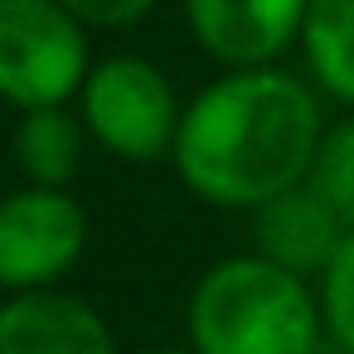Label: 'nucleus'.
Here are the masks:
<instances>
[{
  "label": "nucleus",
  "mask_w": 354,
  "mask_h": 354,
  "mask_svg": "<svg viewBox=\"0 0 354 354\" xmlns=\"http://www.w3.org/2000/svg\"><path fill=\"white\" fill-rule=\"evenodd\" d=\"M320 325L306 277L257 252L214 262L189 296V344L199 354H315Z\"/></svg>",
  "instance_id": "f03ea898"
},
{
  "label": "nucleus",
  "mask_w": 354,
  "mask_h": 354,
  "mask_svg": "<svg viewBox=\"0 0 354 354\" xmlns=\"http://www.w3.org/2000/svg\"><path fill=\"white\" fill-rule=\"evenodd\" d=\"M68 15H78L83 25H97V30H122V25H136L141 15H151L156 0H59Z\"/></svg>",
  "instance_id": "ddd939ff"
},
{
  "label": "nucleus",
  "mask_w": 354,
  "mask_h": 354,
  "mask_svg": "<svg viewBox=\"0 0 354 354\" xmlns=\"http://www.w3.org/2000/svg\"><path fill=\"white\" fill-rule=\"evenodd\" d=\"M301 49L315 83L354 107V0H310Z\"/></svg>",
  "instance_id": "9d476101"
},
{
  "label": "nucleus",
  "mask_w": 354,
  "mask_h": 354,
  "mask_svg": "<svg viewBox=\"0 0 354 354\" xmlns=\"http://www.w3.org/2000/svg\"><path fill=\"white\" fill-rule=\"evenodd\" d=\"M320 315H325V330L354 354V228L344 233L330 267L320 272Z\"/></svg>",
  "instance_id": "f8f14e48"
},
{
  "label": "nucleus",
  "mask_w": 354,
  "mask_h": 354,
  "mask_svg": "<svg viewBox=\"0 0 354 354\" xmlns=\"http://www.w3.org/2000/svg\"><path fill=\"white\" fill-rule=\"evenodd\" d=\"M83 127L88 136L112 151L117 160H131V165H146V160H160V156H175V141H180V97L170 88V78L136 59V54H112L102 64H93L83 93Z\"/></svg>",
  "instance_id": "20e7f679"
},
{
  "label": "nucleus",
  "mask_w": 354,
  "mask_h": 354,
  "mask_svg": "<svg viewBox=\"0 0 354 354\" xmlns=\"http://www.w3.org/2000/svg\"><path fill=\"white\" fill-rule=\"evenodd\" d=\"M88 35L59 0H0V97L20 112L68 107L83 93Z\"/></svg>",
  "instance_id": "7ed1b4c3"
},
{
  "label": "nucleus",
  "mask_w": 354,
  "mask_h": 354,
  "mask_svg": "<svg viewBox=\"0 0 354 354\" xmlns=\"http://www.w3.org/2000/svg\"><path fill=\"white\" fill-rule=\"evenodd\" d=\"M344 233L349 228L339 223V214L310 185H296V189L267 199L262 209H252L257 257H267L296 277H320L330 267V257L339 252Z\"/></svg>",
  "instance_id": "6e6552de"
},
{
  "label": "nucleus",
  "mask_w": 354,
  "mask_h": 354,
  "mask_svg": "<svg viewBox=\"0 0 354 354\" xmlns=\"http://www.w3.org/2000/svg\"><path fill=\"white\" fill-rule=\"evenodd\" d=\"M0 354H117V339L83 296L39 286L0 306Z\"/></svg>",
  "instance_id": "0eeeda50"
},
{
  "label": "nucleus",
  "mask_w": 354,
  "mask_h": 354,
  "mask_svg": "<svg viewBox=\"0 0 354 354\" xmlns=\"http://www.w3.org/2000/svg\"><path fill=\"white\" fill-rule=\"evenodd\" d=\"M88 243V214L68 189L25 185L0 199V286L39 291L54 286Z\"/></svg>",
  "instance_id": "39448f33"
},
{
  "label": "nucleus",
  "mask_w": 354,
  "mask_h": 354,
  "mask_svg": "<svg viewBox=\"0 0 354 354\" xmlns=\"http://www.w3.org/2000/svg\"><path fill=\"white\" fill-rule=\"evenodd\" d=\"M306 185L339 214L344 228H354V117H344V122L320 131V146H315Z\"/></svg>",
  "instance_id": "9b49d317"
},
{
  "label": "nucleus",
  "mask_w": 354,
  "mask_h": 354,
  "mask_svg": "<svg viewBox=\"0 0 354 354\" xmlns=\"http://www.w3.org/2000/svg\"><path fill=\"white\" fill-rule=\"evenodd\" d=\"M10 146H15V165L25 170L30 185L68 189V180L83 165L88 127L68 107H35V112H20V127H15Z\"/></svg>",
  "instance_id": "1a4fd4ad"
},
{
  "label": "nucleus",
  "mask_w": 354,
  "mask_h": 354,
  "mask_svg": "<svg viewBox=\"0 0 354 354\" xmlns=\"http://www.w3.org/2000/svg\"><path fill=\"white\" fill-rule=\"evenodd\" d=\"M320 131L315 93L301 78L281 68H233L185 107L175 170L204 204L262 209L306 185Z\"/></svg>",
  "instance_id": "f257e3e1"
},
{
  "label": "nucleus",
  "mask_w": 354,
  "mask_h": 354,
  "mask_svg": "<svg viewBox=\"0 0 354 354\" xmlns=\"http://www.w3.org/2000/svg\"><path fill=\"white\" fill-rule=\"evenodd\" d=\"M156 354H199V349L189 344V349H156Z\"/></svg>",
  "instance_id": "4468645a"
},
{
  "label": "nucleus",
  "mask_w": 354,
  "mask_h": 354,
  "mask_svg": "<svg viewBox=\"0 0 354 354\" xmlns=\"http://www.w3.org/2000/svg\"><path fill=\"white\" fill-rule=\"evenodd\" d=\"M310 0H185L204 54L228 68H267L306 30Z\"/></svg>",
  "instance_id": "423d86ee"
}]
</instances>
